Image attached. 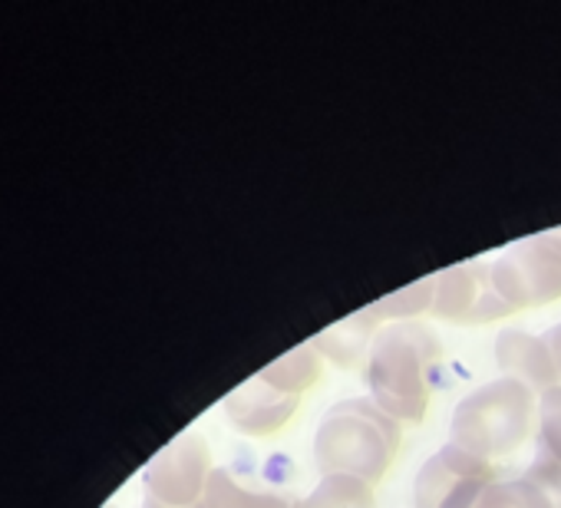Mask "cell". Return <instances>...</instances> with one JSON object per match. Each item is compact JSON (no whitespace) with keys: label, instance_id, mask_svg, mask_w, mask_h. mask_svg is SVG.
Wrapping results in <instances>:
<instances>
[{"label":"cell","instance_id":"cell-16","mask_svg":"<svg viewBox=\"0 0 561 508\" xmlns=\"http://www.w3.org/2000/svg\"><path fill=\"white\" fill-rule=\"evenodd\" d=\"M538 449L561 462V386L538 396Z\"/></svg>","mask_w":561,"mask_h":508},{"label":"cell","instance_id":"cell-10","mask_svg":"<svg viewBox=\"0 0 561 508\" xmlns=\"http://www.w3.org/2000/svg\"><path fill=\"white\" fill-rule=\"evenodd\" d=\"M383 327V321L367 308L360 314H351L337 324H331L328 331H321L314 340H308L321 357H328L337 367H354L360 363L364 354H370V344L377 337V331Z\"/></svg>","mask_w":561,"mask_h":508},{"label":"cell","instance_id":"cell-4","mask_svg":"<svg viewBox=\"0 0 561 508\" xmlns=\"http://www.w3.org/2000/svg\"><path fill=\"white\" fill-rule=\"evenodd\" d=\"M492 285L512 311L561 301V231L508 244L492 262Z\"/></svg>","mask_w":561,"mask_h":508},{"label":"cell","instance_id":"cell-3","mask_svg":"<svg viewBox=\"0 0 561 508\" xmlns=\"http://www.w3.org/2000/svg\"><path fill=\"white\" fill-rule=\"evenodd\" d=\"M538 429V393L499 377L466 393L449 419V442L482 462L512 455Z\"/></svg>","mask_w":561,"mask_h":508},{"label":"cell","instance_id":"cell-15","mask_svg":"<svg viewBox=\"0 0 561 508\" xmlns=\"http://www.w3.org/2000/svg\"><path fill=\"white\" fill-rule=\"evenodd\" d=\"M479 508H551L548 498L525 478H499L485 488Z\"/></svg>","mask_w":561,"mask_h":508},{"label":"cell","instance_id":"cell-6","mask_svg":"<svg viewBox=\"0 0 561 508\" xmlns=\"http://www.w3.org/2000/svg\"><path fill=\"white\" fill-rule=\"evenodd\" d=\"M211 475V452L198 432H182L172 439L142 472L152 505L162 508H195L205 495Z\"/></svg>","mask_w":561,"mask_h":508},{"label":"cell","instance_id":"cell-1","mask_svg":"<svg viewBox=\"0 0 561 508\" xmlns=\"http://www.w3.org/2000/svg\"><path fill=\"white\" fill-rule=\"evenodd\" d=\"M439 354V337L426 324H383L364 367L370 400L397 423H420L433 400V373Z\"/></svg>","mask_w":561,"mask_h":508},{"label":"cell","instance_id":"cell-8","mask_svg":"<svg viewBox=\"0 0 561 508\" xmlns=\"http://www.w3.org/2000/svg\"><path fill=\"white\" fill-rule=\"evenodd\" d=\"M301 400L305 396H291V393H280V390L267 386L254 373L248 383H241V386H234L228 393L221 409H225L228 423L238 432H244V436H274L280 426H285L298 413Z\"/></svg>","mask_w":561,"mask_h":508},{"label":"cell","instance_id":"cell-12","mask_svg":"<svg viewBox=\"0 0 561 508\" xmlns=\"http://www.w3.org/2000/svg\"><path fill=\"white\" fill-rule=\"evenodd\" d=\"M321 373H324V357L311 344H301L298 350L277 357L264 370H257V377L267 386H274L280 393H291V396H305L321 380Z\"/></svg>","mask_w":561,"mask_h":508},{"label":"cell","instance_id":"cell-18","mask_svg":"<svg viewBox=\"0 0 561 508\" xmlns=\"http://www.w3.org/2000/svg\"><path fill=\"white\" fill-rule=\"evenodd\" d=\"M545 340H548L551 357H554V363H558V370H561V321H558L554 327H548V331H545Z\"/></svg>","mask_w":561,"mask_h":508},{"label":"cell","instance_id":"cell-14","mask_svg":"<svg viewBox=\"0 0 561 508\" xmlns=\"http://www.w3.org/2000/svg\"><path fill=\"white\" fill-rule=\"evenodd\" d=\"M433 298H436V275L433 278H423L403 291H393L387 298H380L377 304H370V311L387 321V324H397V321H413L426 311H433Z\"/></svg>","mask_w":561,"mask_h":508},{"label":"cell","instance_id":"cell-7","mask_svg":"<svg viewBox=\"0 0 561 508\" xmlns=\"http://www.w3.org/2000/svg\"><path fill=\"white\" fill-rule=\"evenodd\" d=\"M439 321L459 324V327H476V324H492L499 318L515 314L495 291L492 285V262H462L436 275V298L433 311Z\"/></svg>","mask_w":561,"mask_h":508},{"label":"cell","instance_id":"cell-5","mask_svg":"<svg viewBox=\"0 0 561 508\" xmlns=\"http://www.w3.org/2000/svg\"><path fill=\"white\" fill-rule=\"evenodd\" d=\"M492 482H499V472L492 462H482L449 442L420 465V475L413 485V505L416 508H479Z\"/></svg>","mask_w":561,"mask_h":508},{"label":"cell","instance_id":"cell-13","mask_svg":"<svg viewBox=\"0 0 561 508\" xmlns=\"http://www.w3.org/2000/svg\"><path fill=\"white\" fill-rule=\"evenodd\" d=\"M301 508H377L370 482L351 475H321L314 492L301 498Z\"/></svg>","mask_w":561,"mask_h":508},{"label":"cell","instance_id":"cell-11","mask_svg":"<svg viewBox=\"0 0 561 508\" xmlns=\"http://www.w3.org/2000/svg\"><path fill=\"white\" fill-rule=\"evenodd\" d=\"M195 508H301L298 498L280 492H261L231 475V469H211L205 495Z\"/></svg>","mask_w":561,"mask_h":508},{"label":"cell","instance_id":"cell-9","mask_svg":"<svg viewBox=\"0 0 561 508\" xmlns=\"http://www.w3.org/2000/svg\"><path fill=\"white\" fill-rule=\"evenodd\" d=\"M495 367L502 370V377L525 383L531 393H548L554 386H561V370L551 357V347L545 340V334H528V331H502L495 337Z\"/></svg>","mask_w":561,"mask_h":508},{"label":"cell","instance_id":"cell-17","mask_svg":"<svg viewBox=\"0 0 561 508\" xmlns=\"http://www.w3.org/2000/svg\"><path fill=\"white\" fill-rule=\"evenodd\" d=\"M525 478L548 498L551 508H561V462L558 459H551L545 449H538L531 465L525 469Z\"/></svg>","mask_w":561,"mask_h":508},{"label":"cell","instance_id":"cell-2","mask_svg":"<svg viewBox=\"0 0 561 508\" xmlns=\"http://www.w3.org/2000/svg\"><path fill=\"white\" fill-rule=\"evenodd\" d=\"M400 423L370 396L334 403L314 432V462L321 475H351L377 485L400 452Z\"/></svg>","mask_w":561,"mask_h":508}]
</instances>
